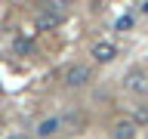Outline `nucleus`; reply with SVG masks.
I'll return each instance as SVG.
<instances>
[{
  "label": "nucleus",
  "instance_id": "obj_1",
  "mask_svg": "<svg viewBox=\"0 0 148 139\" xmlns=\"http://www.w3.org/2000/svg\"><path fill=\"white\" fill-rule=\"evenodd\" d=\"M62 22H65V12H56V9H46V6H40V12H37V19H34L37 31H49V28L62 25Z\"/></svg>",
  "mask_w": 148,
  "mask_h": 139
},
{
  "label": "nucleus",
  "instance_id": "obj_2",
  "mask_svg": "<svg viewBox=\"0 0 148 139\" xmlns=\"http://www.w3.org/2000/svg\"><path fill=\"white\" fill-rule=\"evenodd\" d=\"M86 81H90V68H86V65L74 62V65L65 68V83H68V87H83Z\"/></svg>",
  "mask_w": 148,
  "mask_h": 139
},
{
  "label": "nucleus",
  "instance_id": "obj_3",
  "mask_svg": "<svg viewBox=\"0 0 148 139\" xmlns=\"http://www.w3.org/2000/svg\"><path fill=\"white\" fill-rule=\"evenodd\" d=\"M114 56H117V46L108 43V40H99V43L92 46V59H96V62H111Z\"/></svg>",
  "mask_w": 148,
  "mask_h": 139
},
{
  "label": "nucleus",
  "instance_id": "obj_4",
  "mask_svg": "<svg viewBox=\"0 0 148 139\" xmlns=\"http://www.w3.org/2000/svg\"><path fill=\"white\" fill-rule=\"evenodd\" d=\"M114 139H136V124L133 120H117L114 124Z\"/></svg>",
  "mask_w": 148,
  "mask_h": 139
},
{
  "label": "nucleus",
  "instance_id": "obj_5",
  "mask_svg": "<svg viewBox=\"0 0 148 139\" xmlns=\"http://www.w3.org/2000/svg\"><path fill=\"white\" fill-rule=\"evenodd\" d=\"M123 87H127V90H133V93H136V90L142 93V90H145V74H142V71H130Z\"/></svg>",
  "mask_w": 148,
  "mask_h": 139
},
{
  "label": "nucleus",
  "instance_id": "obj_6",
  "mask_svg": "<svg viewBox=\"0 0 148 139\" xmlns=\"http://www.w3.org/2000/svg\"><path fill=\"white\" fill-rule=\"evenodd\" d=\"M59 127H62V120H59V118H46L43 124L37 127V136H53V133H56Z\"/></svg>",
  "mask_w": 148,
  "mask_h": 139
},
{
  "label": "nucleus",
  "instance_id": "obj_7",
  "mask_svg": "<svg viewBox=\"0 0 148 139\" xmlns=\"http://www.w3.org/2000/svg\"><path fill=\"white\" fill-rule=\"evenodd\" d=\"M127 28H133V16H123V19H117V31H127Z\"/></svg>",
  "mask_w": 148,
  "mask_h": 139
},
{
  "label": "nucleus",
  "instance_id": "obj_8",
  "mask_svg": "<svg viewBox=\"0 0 148 139\" xmlns=\"http://www.w3.org/2000/svg\"><path fill=\"white\" fill-rule=\"evenodd\" d=\"M16 50H18V53H28V50H31V43H28V40H18Z\"/></svg>",
  "mask_w": 148,
  "mask_h": 139
},
{
  "label": "nucleus",
  "instance_id": "obj_9",
  "mask_svg": "<svg viewBox=\"0 0 148 139\" xmlns=\"http://www.w3.org/2000/svg\"><path fill=\"white\" fill-rule=\"evenodd\" d=\"M142 12H145V16H148V0H145V3H142Z\"/></svg>",
  "mask_w": 148,
  "mask_h": 139
}]
</instances>
